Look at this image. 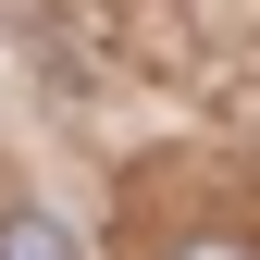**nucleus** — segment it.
Segmentation results:
<instances>
[{
  "mask_svg": "<svg viewBox=\"0 0 260 260\" xmlns=\"http://www.w3.org/2000/svg\"><path fill=\"white\" fill-rule=\"evenodd\" d=\"M0 260H75V236L50 211H0Z\"/></svg>",
  "mask_w": 260,
  "mask_h": 260,
  "instance_id": "obj_1",
  "label": "nucleus"
},
{
  "mask_svg": "<svg viewBox=\"0 0 260 260\" xmlns=\"http://www.w3.org/2000/svg\"><path fill=\"white\" fill-rule=\"evenodd\" d=\"M186 260H248V248H186Z\"/></svg>",
  "mask_w": 260,
  "mask_h": 260,
  "instance_id": "obj_2",
  "label": "nucleus"
}]
</instances>
